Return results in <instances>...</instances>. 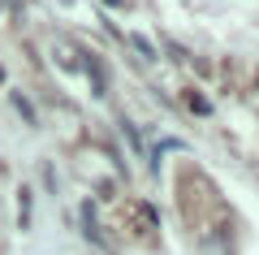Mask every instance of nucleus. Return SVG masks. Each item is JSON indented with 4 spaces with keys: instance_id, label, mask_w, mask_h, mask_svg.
Segmentation results:
<instances>
[{
    "instance_id": "1",
    "label": "nucleus",
    "mask_w": 259,
    "mask_h": 255,
    "mask_svg": "<svg viewBox=\"0 0 259 255\" xmlns=\"http://www.w3.org/2000/svg\"><path fill=\"white\" fill-rule=\"evenodd\" d=\"M52 52H56V61H61V69H74V74L82 69V52H74L69 44H56Z\"/></svg>"
},
{
    "instance_id": "2",
    "label": "nucleus",
    "mask_w": 259,
    "mask_h": 255,
    "mask_svg": "<svg viewBox=\"0 0 259 255\" xmlns=\"http://www.w3.org/2000/svg\"><path fill=\"white\" fill-rule=\"evenodd\" d=\"M9 104H13V108L22 113V121H26V126H35V108H30V104H26V95H18V91H9Z\"/></svg>"
},
{
    "instance_id": "3",
    "label": "nucleus",
    "mask_w": 259,
    "mask_h": 255,
    "mask_svg": "<svg viewBox=\"0 0 259 255\" xmlns=\"http://www.w3.org/2000/svg\"><path fill=\"white\" fill-rule=\"evenodd\" d=\"M18 208H22V225H30V191L26 186L18 191Z\"/></svg>"
},
{
    "instance_id": "4",
    "label": "nucleus",
    "mask_w": 259,
    "mask_h": 255,
    "mask_svg": "<svg viewBox=\"0 0 259 255\" xmlns=\"http://www.w3.org/2000/svg\"><path fill=\"white\" fill-rule=\"evenodd\" d=\"M134 48H139V52H143V61H151V56H156V48H151V44H147V39H143V35H134Z\"/></svg>"
},
{
    "instance_id": "5",
    "label": "nucleus",
    "mask_w": 259,
    "mask_h": 255,
    "mask_svg": "<svg viewBox=\"0 0 259 255\" xmlns=\"http://www.w3.org/2000/svg\"><path fill=\"white\" fill-rule=\"evenodd\" d=\"M190 108H194V113H212V104H207L203 95H190Z\"/></svg>"
}]
</instances>
